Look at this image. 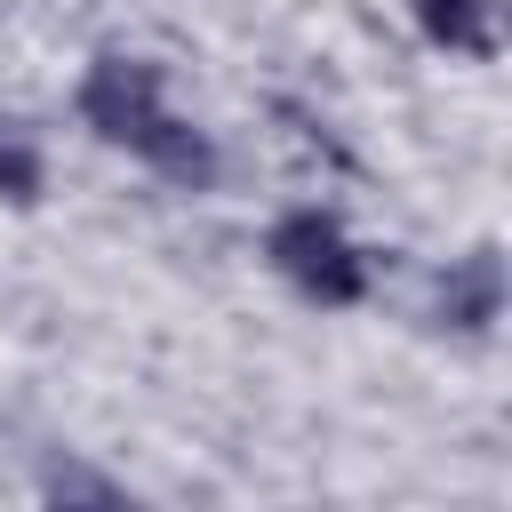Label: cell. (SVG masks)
I'll return each mask as SVG.
<instances>
[{
    "label": "cell",
    "mask_w": 512,
    "mask_h": 512,
    "mask_svg": "<svg viewBox=\"0 0 512 512\" xmlns=\"http://www.w3.org/2000/svg\"><path fill=\"white\" fill-rule=\"evenodd\" d=\"M264 264L304 296V304H320V312H344V304H360L368 296V248L328 216V208H280L272 216V232H264Z\"/></svg>",
    "instance_id": "cell-2"
},
{
    "label": "cell",
    "mask_w": 512,
    "mask_h": 512,
    "mask_svg": "<svg viewBox=\"0 0 512 512\" xmlns=\"http://www.w3.org/2000/svg\"><path fill=\"white\" fill-rule=\"evenodd\" d=\"M440 312H448V328H496V312H504V264H496V248H472L448 280H440Z\"/></svg>",
    "instance_id": "cell-3"
},
{
    "label": "cell",
    "mask_w": 512,
    "mask_h": 512,
    "mask_svg": "<svg viewBox=\"0 0 512 512\" xmlns=\"http://www.w3.org/2000/svg\"><path fill=\"white\" fill-rule=\"evenodd\" d=\"M408 16L448 56H496V0H408Z\"/></svg>",
    "instance_id": "cell-4"
},
{
    "label": "cell",
    "mask_w": 512,
    "mask_h": 512,
    "mask_svg": "<svg viewBox=\"0 0 512 512\" xmlns=\"http://www.w3.org/2000/svg\"><path fill=\"white\" fill-rule=\"evenodd\" d=\"M72 112L88 120V136L120 144V152L144 160L152 176H168V184H184V192H208V184H216V144H208L200 120H184V112L168 104V80H160L152 56H120V48L96 56V64L80 72V88H72Z\"/></svg>",
    "instance_id": "cell-1"
},
{
    "label": "cell",
    "mask_w": 512,
    "mask_h": 512,
    "mask_svg": "<svg viewBox=\"0 0 512 512\" xmlns=\"http://www.w3.org/2000/svg\"><path fill=\"white\" fill-rule=\"evenodd\" d=\"M40 184H48V152L32 144V128L0 120V200H8V208H32Z\"/></svg>",
    "instance_id": "cell-5"
}]
</instances>
